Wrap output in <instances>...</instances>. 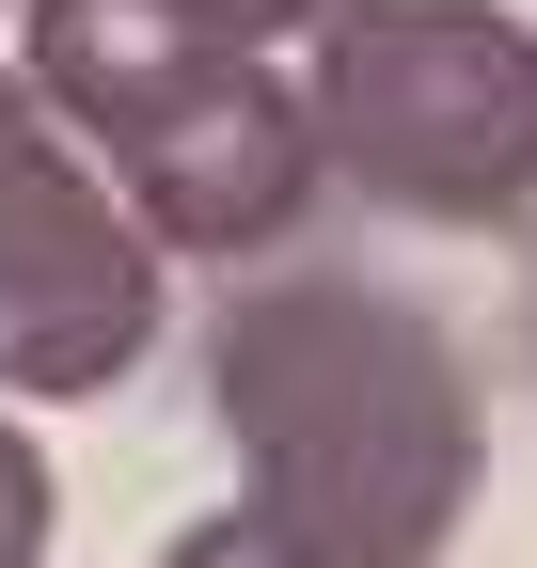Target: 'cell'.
I'll use <instances>...</instances> for the list:
<instances>
[{
	"mask_svg": "<svg viewBox=\"0 0 537 568\" xmlns=\"http://www.w3.org/2000/svg\"><path fill=\"white\" fill-rule=\"evenodd\" d=\"M222 426L253 458V506L316 537L332 568H427L475 506V395L458 347L348 268H268L206 332Z\"/></svg>",
	"mask_w": 537,
	"mask_h": 568,
	"instance_id": "cell-1",
	"label": "cell"
},
{
	"mask_svg": "<svg viewBox=\"0 0 537 568\" xmlns=\"http://www.w3.org/2000/svg\"><path fill=\"white\" fill-rule=\"evenodd\" d=\"M301 111L395 222H506L537 190V32L506 0H316Z\"/></svg>",
	"mask_w": 537,
	"mask_h": 568,
	"instance_id": "cell-2",
	"label": "cell"
},
{
	"mask_svg": "<svg viewBox=\"0 0 537 568\" xmlns=\"http://www.w3.org/2000/svg\"><path fill=\"white\" fill-rule=\"evenodd\" d=\"M159 347V237L0 63V395H111Z\"/></svg>",
	"mask_w": 537,
	"mask_h": 568,
	"instance_id": "cell-3",
	"label": "cell"
},
{
	"mask_svg": "<svg viewBox=\"0 0 537 568\" xmlns=\"http://www.w3.org/2000/svg\"><path fill=\"white\" fill-rule=\"evenodd\" d=\"M111 205L143 222L159 253H285L301 237V205L332 190V159H316V111H301V80H268V63L237 48L206 95H174L159 126H126L111 142Z\"/></svg>",
	"mask_w": 537,
	"mask_h": 568,
	"instance_id": "cell-4",
	"label": "cell"
},
{
	"mask_svg": "<svg viewBox=\"0 0 537 568\" xmlns=\"http://www.w3.org/2000/svg\"><path fill=\"white\" fill-rule=\"evenodd\" d=\"M237 63V32L206 17V0H32V32H17V80L48 95L63 142H111L126 126H159L174 95H206Z\"/></svg>",
	"mask_w": 537,
	"mask_h": 568,
	"instance_id": "cell-5",
	"label": "cell"
},
{
	"mask_svg": "<svg viewBox=\"0 0 537 568\" xmlns=\"http://www.w3.org/2000/svg\"><path fill=\"white\" fill-rule=\"evenodd\" d=\"M159 568H332V552H316V537H285L268 506H222V521H190Z\"/></svg>",
	"mask_w": 537,
	"mask_h": 568,
	"instance_id": "cell-6",
	"label": "cell"
},
{
	"mask_svg": "<svg viewBox=\"0 0 537 568\" xmlns=\"http://www.w3.org/2000/svg\"><path fill=\"white\" fill-rule=\"evenodd\" d=\"M48 521H63V506H48V443L0 410V568H32V552H48Z\"/></svg>",
	"mask_w": 537,
	"mask_h": 568,
	"instance_id": "cell-7",
	"label": "cell"
},
{
	"mask_svg": "<svg viewBox=\"0 0 537 568\" xmlns=\"http://www.w3.org/2000/svg\"><path fill=\"white\" fill-rule=\"evenodd\" d=\"M206 17H222L237 48H268V32H316V0H206Z\"/></svg>",
	"mask_w": 537,
	"mask_h": 568,
	"instance_id": "cell-8",
	"label": "cell"
}]
</instances>
